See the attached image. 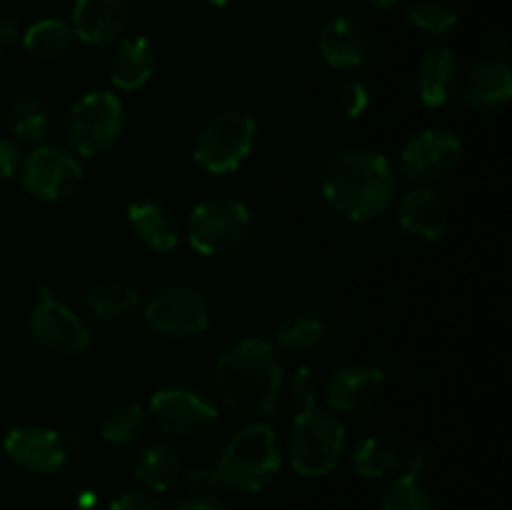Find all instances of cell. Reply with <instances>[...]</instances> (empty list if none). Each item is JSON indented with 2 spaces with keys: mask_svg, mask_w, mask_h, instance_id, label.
Returning a JSON list of instances; mask_svg holds the SVG:
<instances>
[{
  "mask_svg": "<svg viewBox=\"0 0 512 510\" xmlns=\"http://www.w3.org/2000/svg\"><path fill=\"white\" fill-rule=\"evenodd\" d=\"M258 125L243 110H225L200 128L193 145L195 163L210 175L235 173L248 160Z\"/></svg>",
  "mask_w": 512,
  "mask_h": 510,
  "instance_id": "obj_6",
  "label": "cell"
},
{
  "mask_svg": "<svg viewBox=\"0 0 512 510\" xmlns=\"http://www.w3.org/2000/svg\"><path fill=\"white\" fill-rule=\"evenodd\" d=\"M215 390L225 408L238 418H265L278 408L283 393V365L273 343L243 338L215 360Z\"/></svg>",
  "mask_w": 512,
  "mask_h": 510,
  "instance_id": "obj_2",
  "label": "cell"
},
{
  "mask_svg": "<svg viewBox=\"0 0 512 510\" xmlns=\"http://www.w3.org/2000/svg\"><path fill=\"white\" fill-rule=\"evenodd\" d=\"M398 223L420 243H438L448 235L450 208L433 188H413L400 198Z\"/></svg>",
  "mask_w": 512,
  "mask_h": 510,
  "instance_id": "obj_16",
  "label": "cell"
},
{
  "mask_svg": "<svg viewBox=\"0 0 512 510\" xmlns=\"http://www.w3.org/2000/svg\"><path fill=\"white\" fill-rule=\"evenodd\" d=\"M155 423L170 435H203L218 420V405L208 390L188 383H173L160 388L150 400Z\"/></svg>",
  "mask_w": 512,
  "mask_h": 510,
  "instance_id": "obj_10",
  "label": "cell"
},
{
  "mask_svg": "<svg viewBox=\"0 0 512 510\" xmlns=\"http://www.w3.org/2000/svg\"><path fill=\"white\" fill-rule=\"evenodd\" d=\"M75 43V33L70 23L60 18H45L30 25L23 33V45L33 58L60 60L70 53Z\"/></svg>",
  "mask_w": 512,
  "mask_h": 510,
  "instance_id": "obj_24",
  "label": "cell"
},
{
  "mask_svg": "<svg viewBox=\"0 0 512 510\" xmlns=\"http://www.w3.org/2000/svg\"><path fill=\"white\" fill-rule=\"evenodd\" d=\"M8 123L20 140L40 143L50 133V110L35 95H20L10 105Z\"/></svg>",
  "mask_w": 512,
  "mask_h": 510,
  "instance_id": "obj_29",
  "label": "cell"
},
{
  "mask_svg": "<svg viewBox=\"0 0 512 510\" xmlns=\"http://www.w3.org/2000/svg\"><path fill=\"white\" fill-rule=\"evenodd\" d=\"M420 468H423V453L410 455L408 468L385 485L383 510H435L433 498L418 478Z\"/></svg>",
  "mask_w": 512,
  "mask_h": 510,
  "instance_id": "obj_23",
  "label": "cell"
},
{
  "mask_svg": "<svg viewBox=\"0 0 512 510\" xmlns=\"http://www.w3.org/2000/svg\"><path fill=\"white\" fill-rule=\"evenodd\" d=\"M512 95V70L508 60H480L465 78V103L478 113H498Z\"/></svg>",
  "mask_w": 512,
  "mask_h": 510,
  "instance_id": "obj_20",
  "label": "cell"
},
{
  "mask_svg": "<svg viewBox=\"0 0 512 510\" xmlns=\"http://www.w3.org/2000/svg\"><path fill=\"white\" fill-rule=\"evenodd\" d=\"M110 510H160V503L148 490H128L110 503Z\"/></svg>",
  "mask_w": 512,
  "mask_h": 510,
  "instance_id": "obj_33",
  "label": "cell"
},
{
  "mask_svg": "<svg viewBox=\"0 0 512 510\" xmlns=\"http://www.w3.org/2000/svg\"><path fill=\"white\" fill-rule=\"evenodd\" d=\"M145 430V410L143 405L130 400V403H120L115 408H110L108 413L100 420V435H103L105 443H113L125 448V445H133L135 440L143 435Z\"/></svg>",
  "mask_w": 512,
  "mask_h": 510,
  "instance_id": "obj_28",
  "label": "cell"
},
{
  "mask_svg": "<svg viewBox=\"0 0 512 510\" xmlns=\"http://www.w3.org/2000/svg\"><path fill=\"white\" fill-rule=\"evenodd\" d=\"M125 105L118 95L95 90L75 100L65 118V135L83 158H98L118 145L125 133Z\"/></svg>",
  "mask_w": 512,
  "mask_h": 510,
  "instance_id": "obj_5",
  "label": "cell"
},
{
  "mask_svg": "<svg viewBox=\"0 0 512 510\" xmlns=\"http://www.w3.org/2000/svg\"><path fill=\"white\" fill-rule=\"evenodd\" d=\"M20 163H23V153H20L18 143L0 135V180L13 178L18 173Z\"/></svg>",
  "mask_w": 512,
  "mask_h": 510,
  "instance_id": "obj_34",
  "label": "cell"
},
{
  "mask_svg": "<svg viewBox=\"0 0 512 510\" xmlns=\"http://www.w3.org/2000/svg\"><path fill=\"white\" fill-rule=\"evenodd\" d=\"M360 3L370 5V8H380V10H385V8H393V5H398L400 0H360Z\"/></svg>",
  "mask_w": 512,
  "mask_h": 510,
  "instance_id": "obj_38",
  "label": "cell"
},
{
  "mask_svg": "<svg viewBox=\"0 0 512 510\" xmlns=\"http://www.w3.org/2000/svg\"><path fill=\"white\" fill-rule=\"evenodd\" d=\"M350 465H353V470L360 478L378 480L395 473L400 465V458L398 450H395V445L390 440L380 438V435H365V438H360L353 445Z\"/></svg>",
  "mask_w": 512,
  "mask_h": 510,
  "instance_id": "obj_25",
  "label": "cell"
},
{
  "mask_svg": "<svg viewBox=\"0 0 512 510\" xmlns=\"http://www.w3.org/2000/svg\"><path fill=\"white\" fill-rule=\"evenodd\" d=\"M20 185L30 198L63 203L83 185V165L73 153L58 145H40L20 163Z\"/></svg>",
  "mask_w": 512,
  "mask_h": 510,
  "instance_id": "obj_8",
  "label": "cell"
},
{
  "mask_svg": "<svg viewBox=\"0 0 512 510\" xmlns=\"http://www.w3.org/2000/svg\"><path fill=\"white\" fill-rule=\"evenodd\" d=\"M460 63L458 53L448 45H433L425 50L423 58L418 60V70H415V85H418V95L423 105L428 108H440L450 100L455 85H458Z\"/></svg>",
  "mask_w": 512,
  "mask_h": 510,
  "instance_id": "obj_19",
  "label": "cell"
},
{
  "mask_svg": "<svg viewBox=\"0 0 512 510\" xmlns=\"http://www.w3.org/2000/svg\"><path fill=\"white\" fill-rule=\"evenodd\" d=\"M318 48L335 70H355L368 60L370 38L365 25L353 15H335L320 28Z\"/></svg>",
  "mask_w": 512,
  "mask_h": 510,
  "instance_id": "obj_17",
  "label": "cell"
},
{
  "mask_svg": "<svg viewBox=\"0 0 512 510\" xmlns=\"http://www.w3.org/2000/svg\"><path fill=\"white\" fill-rule=\"evenodd\" d=\"M320 190L330 208L353 223L383 218L395 200L398 180L380 150L350 145L325 163Z\"/></svg>",
  "mask_w": 512,
  "mask_h": 510,
  "instance_id": "obj_1",
  "label": "cell"
},
{
  "mask_svg": "<svg viewBox=\"0 0 512 510\" xmlns=\"http://www.w3.org/2000/svg\"><path fill=\"white\" fill-rule=\"evenodd\" d=\"M250 230V213L240 200L213 198L195 205L188 218V243L205 258L233 253Z\"/></svg>",
  "mask_w": 512,
  "mask_h": 510,
  "instance_id": "obj_7",
  "label": "cell"
},
{
  "mask_svg": "<svg viewBox=\"0 0 512 510\" xmlns=\"http://www.w3.org/2000/svg\"><path fill=\"white\" fill-rule=\"evenodd\" d=\"M155 73V48L143 35L120 38L110 58V83L118 90H140Z\"/></svg>",
  "mask_w": 512,
  "mask_h": 510,
  "instance_id": "obj_21",
  "label": "cell"
},
{
  "mask_svg": "<svg viewBox=\"0 0 512 510\" xmlns=\"http://www.w3.org/2000/svg\"><path fill=\"white\" fill-rule=\"evenodd\" d=\"M210 5H218V8H228V5L238 3V0H208Z\"/></svg>",
  "mask_w": 512,
  "mask_h": 510,
  "instance_id": "obj_39",
  "label": "cell"
},
{
  "mask_svg": "<svg viewBox=\"0 0 512 510\" xmlns=\"http://www.w3.org/2000/svg\"><path fill=\"white\" fill-rule=\"evenodd\" d=\"M28 328L43 348L60 355H80L93 345L88 323L50 295H43L40 303L30 310Z\"/></svg>",
  "mask_w": 512,
  "mask_h": 510,
  "instance_id": "obj_12",
  "label": "cell"
},
{
  "mask_svg": "<svg viewBox=\"0 0 512 510\" xmlns=\"http://www.w3.org/2000/svg\"><path fill=\"white\" fill-rule=\"evenodd\" d=\"M288 395L295 405L300 408H313L318 398L323 395V380H320L318 370L310 365H300L288 375Z\"/></svg>",
  "mask_w": 512,
  "mask_h": 510,
  "instance_id": "obj_31",
  "label": "cell"
},
{
  "mask_svg": "<svg viewBox=\"0 0 512 510\" xmlns=\"http://www.w3.org/2000/svg\"><path fill=\"white\" fill-rule=\"evenodd\" d=\"M15 40H18V20L13 18L10 10L0 5V58H5L13 50Z\"/></svg>",
  "mask_w": 512,
  "mask_h": 510,
  "instance_id": "obj_36",
  "label": "cell"
},
{
  "mask_svg": "<svg viewBox=\"0 0 512 510\" xmlns=\"http://www.w3.org/2000/svg\"><path fill=\"white\" fill-rule=\"evenodd\" d=\"M128 225L135 238L150 250L168 253L178 245L180 225L168 200L158 195H140L128 205Z\"/></svg>",
  "mask_w": 512,
  "mask_h": 510,
  "instance_id": "obj_18",
  "label": "cell"
},
{
  "mask_svg": "<svg viewBox=\"0 0 512 510\" xmlns=\"http://www.w3.org/2000/svg\"><path fill=\"white\" fill-rule=\"evenodd\" d=\"M283 465L278 433L268 423H253L228 440L215 478L235 493H260Z\"/></svg>",
  "mask_w": 512,
  "mask_h": 510,
  "instance_id": "obj_3",
  "label": "cell"
},
{
  "mask_svg": "<svg viewBox=\"0 0 512 510\" xmlns=\"http://www.w3.org/2000/svg\"><path fill=\"white\" fill-rule=\"evenodd\" d=\"M405 18L420 33L440 38L458 25V10L448 0H413L405 8Z\"/></svg>",
  "mask_w": 512,
  "mask_h": 510,
  "instance_id": "obj_30",
  "label": "cell"
},
{
  "mask_svg": "<svg viewBox=\"0 0 512 510\" xmlns=\"http://www.w3.org/2000/svg\"><path fill=\"white\" fill-rule=\"evenodd\" d=\"M173 510H233V508H230L225 500L215 498V495L193 493L188 495V498L178 500V503L173 505Z\"/></svg>",
  "mask_w": 512,
  "mask_h": 510,
  "instance_id": "obj_35",
  "label": "cell"
},
{
  "mask_svg": "<svg viewBox=\"0 0 512 510\" xmlns=\"http://www.w3.org/2000/svg\"><path fill=\"white\" fill-rule=\"evenodd\" d=\"M463 160V143L450 128H425L400 150V170L415 185L440 183Z\"/></svg>",
  "mask_w": 512,
  "mask_h": 510,
  "instance_id": "obj_11",
  "label": "cell"
},
{
  "mask_svg": "<svg viewBox=\"0 0 512 510\" xmlns=\"http://www.w3.org/2000/svg\"><path fill=\"white\" fill-rule=\"evenodd\" d=\"M130 13V0H75L70 28L85 45L105 48L123 38Z\"/></svg>",
  "mask_w": 512,
  "mask_h": 510,
  "instance_id": "obj_15",
  "label": "cell"
},
{
  "mask_svg": "<svg viewBox=\"0 0 512 510\" xmlns=\"http://www.w3.org/2000/svg\"><path fill=\"white\" fill-rule=\"evenodd\" d=\"M345 423L330 408H303L288 433L290 468L300 478H325L345 453Z\"/></svg>",
  "mask_w": 512,
  "mask_h": 510,
  "instance_id": "obj_4",
  "label": "cell"
},
{
  "mask_svg": "<svg viewBox=\"0 0 512 510\" xmlns=\"http://www.w3.org/2000/svg\"><path fill=\"white\" fill-rule=\"evenodd\" d=\"M145 325L165 340L198 338L210 325V305L193 288H160L145 305Z\"/></svg>",
  "mask_w": 512,
  "mask_h": 510,
  "instance_id": "obj_9",
  "label": "cell"
},
{
  "mask_svg": "<svg viewBox=\"0 0 512 510\" xmlns=\"http://www.w3.org/2000/svg\"><path fill=\"white\" fill-rule=\"evenodd\" d=\"M385 393V373L375 365L355 363L335 370L323 383L325 403L333 410L355 413L380 403Z\"/></svg>",
  "mask_w": 512,
  "mask_h": 510,
  "instance_id": "obj_14",
  "label": "cell"
},
{
  "mask_svg": "<svg viewBox=\"0 0 512 510\" xmlns=\"http://www.w3.org/2000/svg\"><path fill=\"white\" fill-rule=\"evenodd\" d=\"M3 450L18 468L35 475H53L68 460L63 435L43 425H18L3 438Z\"/></svg>",
  "mask_w": 512,
  "mask_h": 510,
  "instance_id": "obj_13",
  "label": "cell"
},
{
  "mask_svg": "<svg viewBox=\"0 0 512 510\" xmlns=\"http://www.w3.org/2000/svg\"><path fill=\"white\" fill-rule=\"evenodd\" d=\"M325 330H328V323L323 320V315L315 313V310H300V313L288 315L278 325L275 340H278L280 348L305 353V350H313L323 343Z\"/></svg>",
  "mask_w": 512,
  "mask_h": 510,
  "instance_id": "obj_27",
  "label": "cell"
},
{
  "mask_svg": "<svg viewBox=\"0 0 512 510\" xmlns=\"http://www.w3.org/2000/svg\"><path fill=\"white\" fill-rule=\"evenodd\" d=\"M335 103L343 110L345 118H360L370 105L368 88H365L363 80L355 78V75H343V78L335 83Z\"/></svg>",
  "mask_w": 512,
  "mask_h": 510,
  "instance_id": "obj_32",
  "label": "cell"
},
{
  "mask_svg": "<svg viewBox=\"0 0 512 510\" xmlns=\"http://www.w3.org/2000/svg\"><path fill=\"white\" fill-rule=\"evenodd\" d=\"M180 470H183V460L178 450L165 440H158L138 455L133 473L148 493H165L175 485Z\"/></svg>",
  "mask_w": 512,
  "mask_h": 510,
  "instance_id": "obj_22",
  "label": "cell"
},
{
  "mask_svg": "<svg viewBox=\"0 0 512 510\" xmlns=\"http://www.w3.org/2000/svg\"><path fill=\"white\" fill-rule=\"evenodd\" d=\"M140 303V293L123 280H103L85 298L90 313L100 320H123Z\"/></svg>",
  "mask_w": 512,
  "mask_h": 510,
  "instance_id": "obj_26",
  "label": "cell"
},
{
  "mask_svg": "<svg viewBox=\"0 0 512 510\" xmlns=\"http://www.w3.org/2000/svg\"><path fill=\"white\" fill-rule=\"evenodd\" d=\"M188 483H190V488H198L200 483H203V488H208V485L218 483V478H215L213 470H198V473H190Z\"/></svg>",
  "mask_w": 512,
  "mask_h": 510,
  "instance_id": "obj_37",
  "label": "cell"
}]
</instances>
